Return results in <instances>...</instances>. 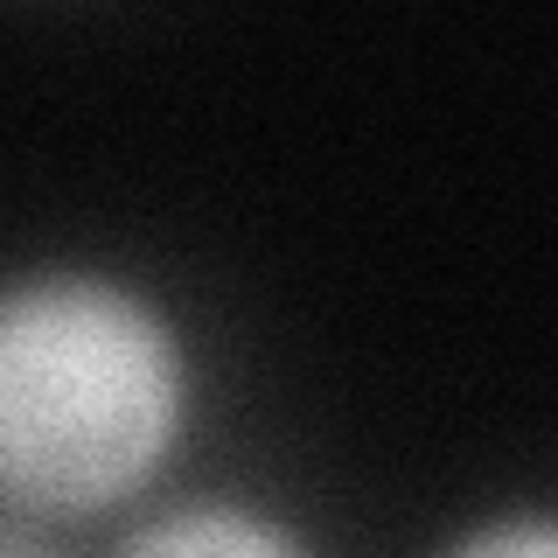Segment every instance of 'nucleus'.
Listing matches in <instances>:
<instances>
[{"label":"nucleus","instance_id":"1","mask_svg":"<svg viewBox=\"0 0 558 558\" xmlns=\"http://www.w3.org/2000/svg\"><path fill=\"white\" fill-rule=\"evenodd\" d=\"M189 426L182 328L112 272L0 287V502L98 517L140 496Z\"/></svg>","mask_w":558,"mask_h":558},{"label":"nucleus","instance_id":"2","mask_svg":"<svg viewBox=\"0 0 558 558\" xmlns=\"http://www.w3.org/2000/svg\"><path fill=\"white\" fill-rule=\"evenodd\" d=\"M119 558H314V551L252 502H182V510L140 523L119 545Z\"/></svg>","mask_w":558,"mask_h":558},{"label":"nucleus","instance_id":"3","mask_svg":"<svg viewBox=\"0 0 558 558\" xmlns=\"http://www.w3.org/2000/svg\"><path fill=\"white\" fill-rule=\"evenodd\" d=\"M440 558H558V510H510L453 537Z\"/></svg>","mask_w":558,"mask_h":558},{"label":"nucleus","instance_id":"4","mask_svg":"<svg viewBox=\"0 0 558 558\" xmlns=\"http://www.w3.org/2000/svg\"><path fill=\"white\" fill-rule=\"evenodd\" d=\"M0 558H49V551L35 545L28 531H14V523H0Z\"/></svg>","mask_w":558,"mask_h":558}]
</instances>
